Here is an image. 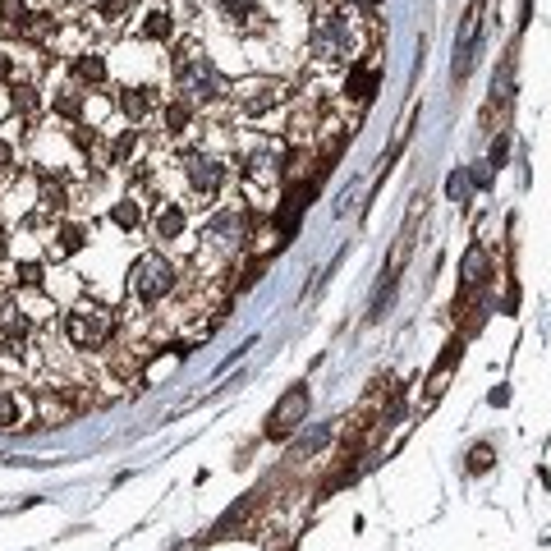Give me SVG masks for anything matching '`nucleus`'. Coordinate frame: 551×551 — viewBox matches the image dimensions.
<instances>
[{"mask_svg": "<svg viewBox=\"0 0 551 551\" xmlns=\"http://www.w3.org/2000/svg\"><path fill=\"white\" fill-rule=\"evenodd\" d=\"M51 106H56V111L65 115V120H79V115H83V97H79V92H74V88L56 92V102H51Z\"/></svg>", "mask_w": 551, "mask_h": 551, "instance_id": "nucleus-20", "label": "nucleus"}, {"mask_svg": "<svg viewBox=\"0 0 551 551\" xmlns=\"http://www.w3.org/2000/svg\"><path fill=\"white\" fill-rule=\"evenodd\" d=\"M14 106H19V111H33V106H37L33 88H14Z\"/></svg>", "mask_w": 551, "mask_h": 551, "instance_id": "nucleus-25", "label": "nucleus"}, {"mask_svg": "<svg viewBox=\"0 0 551 551\" xmlns=\"http://www.w3.org/2000/svg\"><path fill=\"white\" fill-rule=\"evenodd\" d=\"M10 161H14V147H10V143H5V138H0V170L10 166Z\"/></svg>", "mask_w": 551, "mask_h": 551, "instance_id": "nucleus-27", "label": "nucleus"}, {"mask_svg": "<svg viewBox=\"0 0 551 551\" xmlns=\"http://www.w3.org/2000/svg\"><path fill=\"white\" fill-rule=\"evenodd\" d=\"M115 106L129 115V124H143L152 111H161V102H157V92L152 88H120L115 92Z\"/></svg>", "mask_w": 551, "mask_h": 551, "instance_id": "nucleus-10", "label": "nucleus"}, {"mask_svg": "<svg viewBox=\"0 0 551 551\" xmlns=\"http://www.w3.org/2000/svg\"><path fill=\"white\" fill-rule=\"evenodd\" d=\"M111 221L120 225V230H138V225H143V207H138V198H120V203L111 207Z\"/></svg>", "mask_w": 551, "mask_h": 551, "instance_id": "nucleus-14", "label": "nucleus"}, {"mask_svg": "<svg viewBox=\"0 0 551 551\" xmlns=\"http://www.w3.org/2000/svg\"><path fill=\"white\" fill-rule=\"evenodd\" d=\"M5 74H10V60H5V56H0V79H5Z\"/></svg>", "mask_w": 551, "mask_h": 551, "instance_id": "nucleus-28", "label": "nucleus"}, {"mask_svg": "<svg viewBox=\"0 0 551 551\" xmlns=\"http://www.w3.org/2000/svg\"><path fill=\"white\" fill-rule=\"evenodd\" d=\"M138 129H124L120 138H115V147H111V166H124V161H134V152H138Z\"/></svg>", "mask_w": 551, "mask_h": 551, "instance_id": "nucleus-19", "label": "nucleus"}, {"mask_svg": "<svg viewBox=\"0 0 551 551\" xmlns=\"http://www.w3.org/2000/svg\"><path fill=\"white\" fill-rule=\"evenodd\" d=\"M244 180L253 184V189H276V184H281V152H276V147L253 152L244 166Z\"/></svg>", "mask_w": 551, "mask_h": 551, "instance_id": "nucleus-9", "label": "nucleus"}, {"mask_svg": "<svg viewBox=\"0 0 551 551\" xmlns=\"http://www.w3.org/2000/svg\"><path fill=\"white\" fill-rule=\"evenodd\" d=\"M193 111H198V106H189L184 97H175V102L161 106V120H166L170 134H184V129H189V120H193Z\"/></svg>", "mask_w": 551, "mask_h": 551, "instance_id": "nucleus-13", "label": "nucleus"}, {"mask_svg": "<svg viewBox=\"0 0 551 551\" xmlns=\"http://www.w3.org/2000/svg\"><path fill=\"white\" fill-rule=\"evenodd\" d=\"M184 225H189V216H184L180 203H161V212L152 216V235L157 239H180Z\"/></svg>", "mask_w": 551, "mask_h": 551, "instance_id": "nucleus-11", "label": "nucleus"}, {"mask_svg": "<svg viewBox=\"0 0 551 551\" xmlns=\"http://www.w3.org/2000/svg\"><path fill=\"white\" fill-rule=\"evenodd\" d=\"M372 88H377V74H372V69H349L345 92H354V102H372Z\"/></svg>", "mask_w": 551, "mask_h": 551, "instance_id": "nucleus-17", "label": "nucleus"}, {"mask_svg": "<svg viewBox=\"0 0 551 551\" xmlns=\"http://www.w3.org/2000/svg\"><path fill=\"white\" fill-rule=\"evenodd\" d=\"M483 285H487V248L473 244L469 253H464V267H460V299H455V313H460Z\"/></svg>", "mask_w": 551, "mask_h": 551, "instance_id": "nucleus-8", "label": "nucleus"}, {"mask_svg": "<svg viewBox=\"0 0 551 551\" xmlns=\"http://www.w3.org/2000/svg\"><path fill=\"white\" fill-rule=\"evenodd\" d=\"M42 207L46 212H65L69 207V193H65V184H60L56 175H42Z\"/></svg>", "mask_w": 551, "mask_h": 551, "instance_id": "nucleus-16", "label": "nucleus"}, {"mask_svg": "<svg viewBox=\"0 0 551 551\" xmlns=\"http://www.w3.org/2000/svg\"><path fill=\"white\" fill-rule=\"evenodd\" d=\"M308 51L317 56V65H354V19L349 14H327L313 28Z\"/></svg>", "mask_w": 551, "mask_h": 551, "instance_id": "nucleus-3", "label": "nucleus"}, {"mask_svg": "<svg viewBox=\"0 0 551 551\" xmlns=\"http://www.w3.org/2000/svg\"><path fill=\"white\" fill-rule=\"evenodd\" d=\"M120 10H124V0H102V14H106V19H115Z\"/></svg>", "mask_w": 551, "mask_h": 551, "instance_id": "nucleus-26", "label": "nucleus"}, {"mask_svg": "<svg viewBox=\"0 0 551 551\" xmlns=\"http://www.w3.org/2000/svg\"><path fill=\"white\" fill-rule=\"evenodd\" d=\"M492 464H496V450L483 441V446H473V450H469V464H464V469H469V473H487Z\"/></svg>", "mask_w": 551, "mask_h": 551, "instance_id": "nucleus-21", "label": "nucleus"}, {"mask_svg": "<svg viewBox=\"0 0 551 551\" xmlns=\"http://www.w3.org/2000/svg\"><path fill=\"white\" fill-rule=\"evenodd\" d=\"M170 290H175V262H170L166 253H138L134 267H129V294H134V304L152 308V304H161Z\"/></svg>", "mask_w": 551, "mask_h": 551, "instance_id": "nucleus-2", "label": "nucleus"}, {"mask_svg": "<svg viewBox=\"0 0 551 551\" xmlns=\"http://www.w3.org/2000/svg\"><path fill=\"white\" fill-rule=\"evenodd\" d=\"M65 336L74 349H102L115 336V313L102 304H79L65 313Z\"/></svg>", "mask_w": 551, "mask_h": 551, "instance_id": "nucleus-4", "label": "nucleus"}, {"mask_svg": "<svg viewBox=\"0 0 551 551\" xmlns=\"http://www.w3.org/2000/svg\"><path fill=\"white\" fill-rule=\"evenodd\" d=\"M19 423V400L10 391H0V428H14Z\"/></svg>", "mask_w": 551, "mask_h": 551, "instance_id": "nucleus-22", "label": "nucleus"}, {"mask_svg": "<svg viewBox=\"0 0 551 551\" xmlns=\"http://www.w3.org/2000/svg\"><path fill=\"white\" fill-rule=\"evenodd\" d=\"M19 281H23V285H42V267H37V262H23V267H19Z\"/></svg>", "mask_w": 551, "mask_h": 551, "instance_id": "nucleus-24", "label": "nucleus"}, {"mask_svg": "<svg viewBox=\"0 0 551 551\" xmlns=\"http://www.w3.org/2000/svg\"><path fill=\"white\" fill-rule=\"evenodd\" d=\"M175 33V19H170V10H152L143 23V37L147 42H166V37Z\"/></svg>", "mask_w": 551, "mask_h": 551, "instance_id": "nucleus-15", "label": "nucleus"}, {"mask_svg": "<svg viewBox=\"0 0 551 551\" xmlns=\"http://www.w3.org/2000/svg\"><path fill=\"white\" fill-rule=\"evenodd\" d=\"M450 198H455V203H464V198H469V180H464V175H450Z\"/></svg>", "mask_w": 551, "mask_h": 551, "instance_id": "nucleus-23", "label": "nucleus"}, {"mask_svg": "<svg viewBox=\"0 0 551 551\" xmlns=\"http://www.w3.org/2000/svg\"><path fill=\"white\" fill-rule=\"evenodd\" d=\"M74 74H79L83 83H102V79H106V60L92 56V51H83V56L74 60Z\"/></svg>", "mask_w": 551, "mask_h": 551, "instance_id": "nucleus-18", "label": "nucleus"}, {"mask_svg": "<svg viewBox=\"0 0 551 551\" xmlns=\"http://www.w3.org/2000/svg\"><path fill=\"white\" fill-rule=\"evenodd\" d=\"M230 97H235L239 115H248V120H262L267 111H276V106L285 102V83H276V79H248V83H239Z\"/></svg>", "mask_w": 551, "mask_h": 551, "instance_id": "nucleus-5", "label": "nucleus"}, {"mask_svg": "<svg viewBox=\"0 0 551 551\" xmlns=\"http://www.w3.org/2000/svg\"><path fill=\"white\" fill-rule=\"evenodd\" d=\"M184 180H189L193 193L216 198L225 184V161H216L212 152H189V157H184Z\"/></svg>", "mask_w": 551, "mask_h": 551, "instance_id": "nucleus-7", "label": "nucleus"}, {"mask_svg": "<svg viewBox=\"0 0 551 551\" xmlns=\"http://www.w3.org/2000/svg\"><path fill=\"white\" fill-rule=\"evenodd\" d=\"M170 79H175V92H180L189 106H216V102L230 97L221 69L207 60L203 46H193V42H184L180 51H175V60H170Z\"/></svg>", "mask_w": 551, "mask_h": 551, "instance_id": "nucleus-1", "label": "nucleus"}, {"mask_svg": "<svg viewBox=\"0 0 551 551\" xmlns=\"http://www.w3.org/2000/svg\"><path fill=\"white\" fill-rule=\"evenodd\" d=\"M88 244V230H83V225H74V221H65L56 230V244H51V258H74V253H79V248Z\"/></svg>", "mask_w": 551, "mask_h": 551, "instance_id": "nucleus-12", "label": "nucleus"}, {"mask_svg": "<svg viewBox=\"0 0 551 551\" xmlns=\"http://www.w3.org/2000/svg\"><path fill=\"white\" fill-rule=\"evenodd\" d=\"M5 253H10V244H5V235H0V258H5Z\"/></svg>", "mask_w": 551, "mask_h": 551, "instance_id": "nucleus-29", "label": "nucleus"}, {"mask_svg": "<svg viewBox=\"0 0 551 551\" xmlns=\"http://www.w3.org/2000/svg\"><path fill=\"white\" fill-rule=\"evenodd\" d=\"M308 418V386H290V391L276 400V409H271V418H267V437L271 441H285L299 423Z\"/></svg>", "mask_w": 551, "mask_h": 551, "instance_id": "nucleus-6", "label": "nucleus"}]
</instances>
